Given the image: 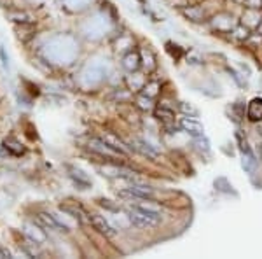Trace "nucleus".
<instances>
[{
	"label": "nucleus",
	"mask_w": 262,
	"mask_h": 259,
	"mask_svg": "<svg viewBox=\"0 0 262 259\" xmlns=\"http://www.w3.org/2000/svg\"><path fill=\"white\" fill-rule=\"evenodd\" d=\"M128 219H129V223L137 228H154L161 223V215L147 214V212L133 209V207L128 210Z\"/></svg>",
	"instance_id": "1"
},
{
	"label": "nucleus",
	"mask_w": 262,
	"mask_h": 259,
	"mask_svg": "<svg viewBox=\"0 0 262 259\" xmlns=\"http://www.w3.org/2000/svg\"><path fill=\"white\" fill-rule=\"evenodd\" d=\"M119 196L122 198H129V200H147L150 202L154 198V191L149 186H142V184H133L129 188H124L119 191Z\"/></svg>",
	"instance_id": "2"
},
{
	"label": "nucleus",
	"mask_w": 262,
	"mask_h": 259,
	"mask_svg": "<svg viewBox=\"0 0 262 259\" xmlns=\"http://www.w3.org/2000/svg\"><path fill=\"white\" fill-rule=\"evenodd\" d=\"M128 147H129L131 151H137L138 154L145 156V158H149V160H156L159 156V152H158V149H156L154 146H150L147 140L138 138V137H135L133 140H131Z\"/></svg>",
	"instance_id": "3"
},
{
	"label": "nucleus",
	"mask_w": 262,
	"mask_h": 259,
	"mask_svg": "<svg viewBox=\"0 0 262 259\" xmlns=\"http://www.w3.org/2000/svg\"><path fill=\"white\" fill-rule=\"evenodd\" d=\"M90 149L93 152H96V154L107 158V160H114L116 156H121L119 152H117L116 149H112V147L108 146V144L105 142L103 138H91L90 140Z\"/></svg>",
	"instance_id": "4"
},
{
	"label": "nucleus",
	"mask_w": 262,
	"mask_h": 259,
	"mask_svg": "<svg viewBox=\"0 0 262 259\" xmlns=\"http://www.w3.org/2000/svg\"><path fill=\"white\" fill-rule=\"evenodd\" d=\"M180 128L184 130L185 133L191 135L192 138L205 135V128H203V125L196 119V117H191V116L182 117V119H180Z\"/></svg>",
	"instance_id": "5"
},
{
	"label": "nucleus",
	"mask_w": 262,
	"mask_h": 259,
	"mask_svg": "<svg viewBox=\"0 0 262 259\" xmlns=\"http://www.w3.org/2000/svg\"><path fill=\"white\" fill-rule=\"evenodd\" d=\"M39 223L42 224L44 228H49V229H56V231H69V226L67 224H63L60 219L56 217V215L49 214V212H40L39 215Z\"/></svg>",
	"instance_id": "6"
},
{
	"label": "nucleus",
	"mask_w": 262,
	"mask_h": 259,
	"mask_svg": "<svg viewBox=\"0 0 262 259\" xmlns=\"http://www.w3.org/2000/svg\"><path fill=\"white\" fill-rule=\"evenodd\" d=\"M90 223L91 226L95 229H98L101 235L105 236H116V229H114L111 224H108V221L103 217V215L100 214H91L90 215Z\"/></svg>",
	"instance_id": "7"
},
{
	"label": "nucleus",
	"mask_w": 262,
	"mask_h": 259,
	"mask_svg": "<svg viewBox=\"0 0 262 259\" xmlns=\"http://www.w3.org/2000/svg\"><path fill=\"white\" fill-rule=\"evenodd\" d=\"M247 119L252 123L262 121V98H252L247 105Z\"/></svg>",
	"instance_id": "8"
},
{
	"label": "nucleus",
	"mask_w": 262,
	"mask_h": 259,
	"mask_svg": "<svg viewBox=\"0 0 262 259\" xmlns=\"http://www.w3.org/2000/svg\"><path fill=\"white\" fill-rule=\"evenodd\" d=\"M4 149L9 152L11 156H23L25 154V147L19 140H16L14 137H7L4 140Z\"/></svg>",
	"instance_id": "9"
},
{
	"label": "nucleus",
	"mask_w": 262,
	"mask_h": 259,
	"mask_svg": "<svg viewBox=\"0 0 262 259\" xmlns=\"http://www.w3.org/2000/svg\"><path fill=\"white\" fill-rule=\"evenodd\" d=\"M140 65H142V58H140V54L138 53H128L124 58H122V67H124L128 72H137L138 69H140Z\"/></svg>",
	"instance_id": "10"
},
{
	"label": "nucleus",
	"mask_w": 262,
	"mask_h": 259,
	"mask_svg": "<svg viewBox=\"0 0 262 259\" xmlns=\"http://www.w3.org/2000/svg\"><path fill=\"white\" fill-rule=\"evenodd\" d=\"M103 140L108 144V146L112 147V149H116L117 152H119L121 156H126V154L129 152V147H126V144L122 142L121 138H117L114 133H107V135L103 137Z\"/></svg>",
	"instance_id": "11"
},
{
	"label": "nucleus",
	"mask_w": 262,
	"mask_h": 259,
	"mask_svg": "<svg viewBox=\"0 0 262 259\" xmlns=\"http://www.w3.org/2000/svg\"><path fill=\"white\" fill-rule=\"evenodd\" d=\"M33 23H18L16 25V35L21 42H27L33 37Z\"/></svg>",
	"instance_id": "12"
},
{
	"label": "nucleus",
	"mask_w": 262,
	"mask_h": 259,
	"mask_svg": "<svg viewBox=\"0 0 262 259\" xmlns=\"http://www.w3.org/2000/svg\"><path fill=\"white\" fill-rule=\"evenodd\" d=\"M215 189L219 191V193H224V194H232V196H238V193L234 191V188H232V184L229 181L226 179V177H219V179H215L213 182Z\"/></svg>",
	"instance_id": "13"
},
{
	"label": "nucleus",
	"mask_w": 262,
	"mask_h": 259,
	"mask_svg": "<svg viewBox=\"0 0 262 259\" xmlns=\"http://www.w3.org/2000/svg\"><path fill=\"white\" fill-rule=\"evenodd\" d=\"M25 228H27L28 238L33 240L35 244H44V242H46V233H44V229H39V228L32 226V224H25Z\"/></svg>",
	"instance_id": "14"
},
{
	"label": "nucleus",
	"mask_w": 262,
	"mask_h": 259,
	"mask_svg": "<svg viewBox=\"0 0 262 259\" xmlns=\"http://www.w3.org/2000/svg\"><path fill=\"white\" fill-rule=\"evenodd\" d=\"M7 18H9L12 23H33V19H32V16L28 14V12H25V11H19V9H16V11H9L7 12Z\"/></svg>",
	"instance_id": "15"
},
{
	"label": "nucleus",
	"mask_w": 262,
	"mask_h": 259,
	"mask_svg": "<svg viewBox=\"0 0 262 259\" xmlns=\"http://www.w3.org/2000/svg\"><path fill=\"white\" fill-rule=\"evenodd\" d=\"M242 167L245 172H248V173H252L253 170H255L257 167V158H255V154L250 151V152H243V160H242Z\"/></svg>",
	"instance_id": "16"
},
{
	"label": "nucleus",
	"mask_w": 262,
	"mask_h": 259,
	"mask_svg": "<svg viewBox=\"0 0 262 259\" xmlns=\"http://www.w3.org/2000/svg\"><path fill=\"white\" fill-rule=\"evenodd\" d=\"M159 88H161V84H159L158 81H147L142 90H143V95H147L149 98H154L159 93Z\"/></svg>",
	"instance_id": "17"
},
{
	"label": "nucleus",
	"mask_w": 262,
	"mask_h": 259,
	"mask_svg": "<svg viewBox=\"0 0 262 259\" xmlns=\"http://www.w3.org/2000/svg\"><path fill=\"white\" fill-rule=\"evenodd\" d=\"M156 117H159L163 121H173L175 119V112H173V109H166L164 105H159L156 109Z\"/></svg>",
	"instance_id": "18"
},
{
	"label": "nucleus",
	"mask_w": 262,
	"mask_h": 259,
	"mask_svg": "<svg viewBox=\"0 0 262 259\" xmlns=\"http://www.w3.org/2000/svg\"><path fill=\"white\" fill-rule=\"evenodd\" d=\"M179 109L185 114V116H191V117H198V116H200L198 109H196V107H192L191 104H185V102H180Z\"/></svg>",
	"instance_id": "19"
},
{
	"label": "nucleus",
	"mask_w": 262,
	"mask_h": 259,
	"mask_svg": "<svg viewBox=\"0 0 262 259\" xmlns=\"http://www.w3.org/2000/svg\"><path fill=\"white\" fill-rule=\"evenodd\" d=\"M194 144H196V147L203 152H208L210 151V142L208 138L205 137V135H201V137H196L194 138Z\"/></svg>",
	"instance_id": "20"
},
{
	"label": "nucleus",
	"mask_w": 262,
	"mask_h": 259,
	"mask_svg": "<svg viewBox=\"0 0 262 259\" xmlns=\"http://www.w3.org/2000/svg\"><path fill=\"white\" fill-rule=\"evenodd\" d=\"M137 105H138V109H142V110H150L152 109V98H149L147 95H140L137 98Z\"/></svg>",
	"instance_id": "21"
},
{
	"label": "nucleus",
	"mask_w": 262,
	"mask_h": 259,
	"mask_svg": "<svg viewBox=\"0 0 262 259\" xmlns=\"http://www.w3.org/2000/svg\"><path fill=\"white\" fill-rule=\"evenodd\" d=\"M243 4L248 9H255V11H259L262 7V0H243Z\"/></svg>",
	"instance_id": "22"
},
{
	"label": "nucleus",
	"mask_w": 262,
	"mask_h": 259,
	"mask_svg": "<svg viewBox=\"0 0 262 259\" xmlns=\"http://www.w3.org/2000/svg\"><path fill=\"white\" fill-rule=\"evenodd\" d=\"M114 96H116V98H119V100H129V93L128 91H124V90H117L116 93H114Z\"/></svg>",
	"instance_id": "23"
},
{
	"label": "nucleus",
	"mask_w": 262,
	"mask_h": 259,
	"mask_svg": "<svg viewBox=\"0 0 262 259\" xmlns=\"http://www.w3.org/2000/svg\"><path fill=\"white\" fill-rule=\"evenodd\" d=\"M7 257H11V252L0 245V259H7Z\"/></svg>",
	"instance_id": "24"
},
{
	"label": "nucleus",
	"mask_w": 262,
	"mask_h": 259,
	"mask_svg": "<svg viewBox=\"0 0 262 259\" xmlns=\"http://www.w3.org/2000/svg\"><path fill=\"white\" fill-rule=\"evenodd\" d=\"M100 205H101V207H105V209H108V210H117L116 207H114V205H111V203H108V200H101V202H100Z\"/></svg>",
	"instance_id": "25"
},
{
	"label": "nucleus",
	"mask_w": 262,
	"mask_h": 259,
	"mask_svg": "<svg viewBox=\"0 0 262 259\" xmlns=\"http://www.w3.org/2000/svg\"><path fill=\"white\" fill-rule=\"evenodd\" d=\"M0 58H2L4 67H7V56H6V51H4L2 48H0Z\"/></svg>",
	"instance_id": "26"
},
{
	"label": "nucleus",
	"mask_w": 262,
	"mask_h": 259,
	"mask_svg": "<svg viewBox=\"0 0 262 259\" xmlns=\"http://www.w3.org/2000/svg\"><path fill=\"white\" fill-rule=\"evenodd\" d=\"M257 152H259V158L262 160V142L259 144V146H257Z\"/></svg>",
	"instance_id": "27"
},
{
	"label": "nucleus",
	"mask_w": 262,
	"mask_h": 259,
	"mask_svg": "<svg viewBox=\"0 0 262 259\" xmlns=\"http://www.w3.org/2000/svg\"><path fill=\"white\" fill-rule=\"evenodd\" d=\"M257 133H259V135H260V138H262V128H259V131H257Z\"/></svg>",
	"instance_id": "28"
}]
</instances>
